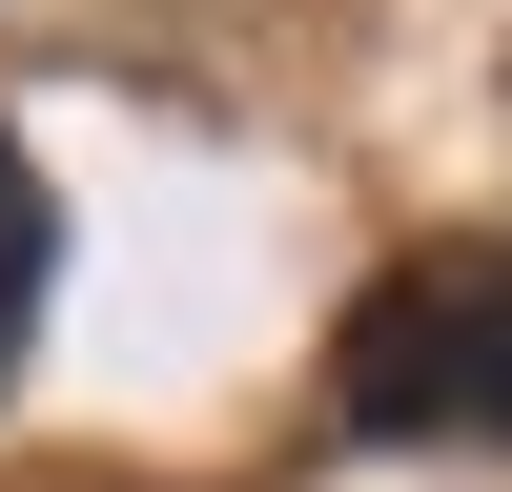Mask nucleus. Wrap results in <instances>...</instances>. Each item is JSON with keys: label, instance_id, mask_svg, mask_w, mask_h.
<instances>
[{"label": "nucleus", "instance_id": "nucleus-2", "mask_svg": "<svg viewBox=\"0 0 512 492\" xmlns=\"http://www.w3.org/2000/svg\"><path fill=\"white\" fill-rule=\"evenodd\" d=\"M41 287H62V185H41L21 123H0V390H21V349H41Z\"/></svg>", "mask_w": 512, "mask_h": 492}, {"label": "nucleus", "instance_id": "nucleus-1", "mask_svg": "<svg viewBox=\"0 0 512 492\" xmlns=\"http://www.w3.org/2000/svg\"><path fill=\"white\" fill-rule=\"evenodd\" d=\"M369 451H512V246H410L328 349Z\"/></svg>", "mask_w": 512, "mask_h": 492}]
</instances>
